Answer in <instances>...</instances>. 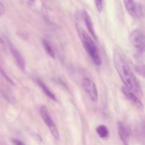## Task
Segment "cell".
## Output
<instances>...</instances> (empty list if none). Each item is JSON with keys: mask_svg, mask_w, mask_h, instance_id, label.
Segmentation results:
<instances>
[{"mask_svg": "<svg viewBox=\"0 0 145 145\" xmlns=\"http://www.w3.org/2000/svg\"><path fill=\"white\" fill-rule=\"evenodd\" d=\"M82 15H83L84 20L85 24H86V26L87 27V29L89 31V32L91 34V35L94 38V39L97 40V36H96L94 28H93V21H92L91 18L89 16V13L86 10H83V11H82Z\"/></svg>", "mask_w": 145, "mask_h": 145, "instance_id": "10", "label": "cell"}, {"mask_svg": "<svg viewBox=\"0 0 145 145\" xmlns=\"http://www.w3.org/2000/svg\"><path fill=\"white\" fill-rule=\"evenodd\" d=\"M113 63L125 86L134 92L138 97L142 96V91L138 80L130 67L125 54L118 48L113 50Z\"/></svg>", "mask_w": 145, "mask_h": 145, "instance_id": "1", "label": "cell"}, {"mask_svg": "<svg viewBox=\"0 0 145 145\" xmlns=\"http://www.w3.org/2000/svg\"><path fill=\"white\" fill-rule=\"evenodd\" d=\"M75 27H76V32H77L79 39L82 42V45L86 50L88 55L90 56L95 65H97V66H100L102 62L101 58L100 53L98 50V48L95 42L91 38V37L88 35L86 31L79 24H76L75 25Z\"/></svg>", "mask_w": 145, "mask_h": 145, "instance_id": "2", "label": "cell"}, {"mask_svg": "<svg viewBox=\"0 0 145 145\" xmlns=\"http://www.w3.org/2000/svg\"><path fill=\"white\" fill-rule=\"evenodd\" d=\"M36 82H37V84L39 85L40 87L42 89V90L43 91L44 93H45V95H46L47 96H48V97H49L50 99H52V100L57 101V98H56V96H55V95L54 94V93H52L50 90L49 88H48V86H47L46 85H45V84L42 82V81L38 79H36Z\"/></svg>", "mask_w": 145, "mask_h": 145, "instance_id": "11", "label": "cell"}, {"mask_svg": "<svg viewBox=\"0 0 145 145\" xmlns=\"http://www.w3.org/2000/svg\"><path fill=\"white\" fill-rule=\"evenodd\" d=\"M96 8L99 11H101L103 8V0H95Z\"/></svg>", "mask_w": 145, "mask_h": 145, "instance_id": "14", "label": "cell"}, {"mask_svg": "<svg viewBox=\"0 0 145 145\" xmlns=\"http://www.w3.org/2000/svg\"><path fill=\"white\" fill-rule=\"evenodd\" d=\"M40 113L41 117H42V119L43 120V121L45 122V125H46L47 127H48V129L50 131L52 137L55 139H56V140H59V134L57 127L55 122L52 120L51 116H50V113L48 112V108L45 106H42L40 107Z\"/></svg>", "mask_w": 145, "mask_h": 145, "instance_id": "4", "label": "cell"}, {"mask_svg": "<svg viewBox=\"0 0 145 145\" xmlns=\"http://www.w3.org/2000/svg\"><path fill=\"white\" fill-rule=\"evenodd\" d=\"M13 142H14V144L15 145H25V144L22 141L19 140H14Z\"/></svg>", "mask_w": 145, "mask_h": 145, "instance_id": "18", "label": "cell"}, {"mask_svg": "<svg viewBox=\"0 0 145 145\" xmlns=\"http://www.w3.org/2000/svg\"><path fill=\"white\" fill-rule=\"evenodd\" d=\"M136 71L138 72L140 74H141L142 76H144V65H140V66H137L136 67Z\"/></svg>", "mask_w": 145, "mask_h": 145, "instance_id": "15", "label": "cell"}, {"mask_svg": "<svg viewBox=\"0 0 145 145\" xmlns=\"http://www.w3.org/2000/svg\"><path fill=\"white\" fill-rule=\"evenodd\" d=\"M8 47H9L10 52H11L16 65H18V67L21 70L24 71L25 67V62L24 57L20 53L19 51L17 50V48L15 46H14L12 44L10 43V42H8Z\"/></svg>", "mask_w": 145, "mask_h": 145, "instance_id": "7", "label": "cell"}, {"mask_svg": "<svg viewBox=\"0 0 145 145\" xmlns=\"http://www.w3.org/2000/svg\"><path fill=\"white\" fill-rule=\"evenodd\" d=\"M124 4L126 10L131 16H138L139 14H140L139 7L135 4L134 0H124Z\"/></svg>", "mask_w": 145, "mask_h": 145, "instance_id": "9", "label": "cell"}, {"mask_svg": "<svg viewBox=\"0 0 145 145\" xmlns=\"http://www.w3.org/2000/svg\"><path fill=\"white\" fill-rule=\"evenodd\" d=\"M82 87L93 101H98V90L96 84L89 78L84 77L82 81Z\"/></svg>", "mask_w": 145, "mask_h": 145, "instance_id": "5", "label": "cell"}, {"mask_svg": "<svg viewBox=\"0 0 145 145\" xmlns=\"http://www.w3.org/2000/svg\"><path fill=\"white\" fill-rule=\"evenodd\" d=\"M130 40L132 45L135 48L137 54L143 55L144 52V35L142 31L136 29L130 35Z\"/></svg>", "mask_w": 145, "mask_h": 145, "instance_id": "3", "label": "cell"}, {"mask_svg": "<svg viewBox=\"0 0 145 145\" xmlns=\"http://www.w3.org/2000/svg\"><path fill=\"white\" fill-rule=\"evenodd\" d=\"M122 91H123V94L125 95L126 98L135 106L136 108L139 109V110H143V104L141 102V101L139 99L138 96L135 94L133 91H132L130 89L127 88L126 86H123L121 88Z\"/></svg>", "mask_w": 145, "mask_h": 145, "instance_id": "6", "label": "cell"}, {"mask_svg": "<svg viewBox=\"0 0 145 145\" xmlns=\"http://www.w3.org/2000/svg\"><path fill=\"white\" fill-rule=\"evenodd\" d=\"M42 45H43L44 49H45V50L46 51L48 55H49V56H50L51 57L55 58V51H54L53 48H52V47L51 46L50 42L45 39H42Z\"/></svg>", "mask_w": 145, "mask_h": 145, "instance_id": "13", "label": "cell"}, {"mask_svg": "<svg viewBox=\"0 0 145 145\" xmlns=\"http://www.w3.org/2000/svg\"><path fill=\"white\" fill-rule=\"evenodd\" d=\"M118 130L119 137L120 140H122L125 145H127L128 144L129 137H130V130L127 127V126L123 123H118Z\"/></svg>", "mask_w": 145, "mask_h": 145, "instance_id": "8", "label": "cell"}, {"mask_svg": "<svg viewBox=\"0 0 145 145\" xmlns=\"http://www.w3.org/2000/svg\"><path fill=\"white\" fill-rule=\"evenodd\" d=\"M0 72H1V74H2V75H3V76H4V77H5V78H6V79H7V80H8V82H11V83H12V84H13V82H12V81H11V79H10V78H8V76H7V74H5V72H4V71H3V70H2V69H1V67H0Z\"/></svg>", "mask_w": 145, "mask_h": 145, "instance_id": "17", "label": "cell"}, {"mask_svg": "<svg viewBox=\"0 0 145 145\" xmlns=\"http://www.w3.org/2000/svg\"><path fill=\"white\" fill-rule=\"evenodd\" d=\"M96 131L98 135L103 139L107 138L109 135L108 129L107 128L106 126L103 125H100L98 126L96 129Z\"/></svg>", "mask_w": 145, "mask_h": 145, "instance_id": "12", "label": "cell"}, {"mask_svg": "<svg viewBox=\"0 0 145 145\" xmlns=\"http://www.w3.org/2000/svg\"><path fill=\"white\" fill-rule=\"evenodd\" d=\"M4 11H5V8H4V5H3L2 3L0 1V17L1 16H3V14H4Z\"/></svg>", "mask_w": 145, "mask_h": 145, "instance_id": "16", "label": "cell"}, {"mask_svg": "<svg viewBox=\"0 0 145 145\" xmlns=\"http://www.w3.org/2000/svg\"><path fill=\"white\" fill-rule=\"evenodd\" d=\"M4 42H3V40L1 39V38H0V50H4Z\"/></svg>", "mask_w": 145, "mask_h": 145, "instance_id": "19", "label": "cell"}]
</instances>
